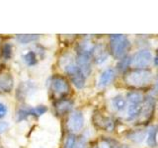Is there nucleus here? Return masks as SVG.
I'll return each instance as SVG.
<instances>
[{"instance_id": "2eb2a0df", "label": "nucleus", "mask_w": 158, "mask_h": 148, "mask_svg": "<svg viewBox=\"0 0 158 148\" xmlns=\"http://www.w3.org/2000/svg\"><path fill=\"white\" fill-rule=\"evenodd\" d=\"M157 136H158V125H150L147 128L146 136H145V142L148 147L150 148L157 147L158 145Z\"/></svg>"}, {"instance_id": "20e7f679", "label": "nucleus", "mask_w": 158, "mask_h": 148, "mask_svg": "<svg viewBox=\"0 0 158 148\" xmlns=\"http://www.w3.org/2000/svg\"><path fill=\"white\" fill-rule=\"evenodd\" d=\"M49 90L52 93V96L56 97L58 100L68 95L70 92V86L66 78L61 75H53L49 79Z\"/></svg>"}, {"instance_id": "9d476101", "label": "nucleus", "mask_w": 158, "mask_h": 148, "mask_svg": "<svg viewBox=\"0 0 158 148\" xmlns=\"http://www.w3.org/2000/svg\"><path fill=\"white\" fill-rule=\"evenodd\" d=\"M48 112V107L47 106H37L35 108H22L17 112L16 117H17V121H22L26 120L29 117H39L43 115H44Z\"/></svg>"}, {"instance_id": "4be33fe9", "label": "nucleus", "mask_w": 158, "mask_h": 148, "mask_svg": "<svg viewBox=\"0 0 158 148\" xmlns=\"http://www.w3.org/2000/svg\"><path fill=\"white\" fill-rule=\"evenodd\" d=\"M96 146L97 148H116L117 142L108 137H103Z\"/></svg>"}, {"instance_id": "b1692460", "label": "nucleus", "mask_w": 158, "mask_h": 148, "mask_svg": "<svg viewBox=\"0 0 158 148\" xmlns=\"http://www.w3.org/2000/svg\"><path fill=\"white\" fill-rule=\"evenodd\" d=\"M12 51H13V47L9 43H6L2 47V56L5 59H9L12 56Z\"/></svg>"}, {"instance_id": "7ed1b4c3", "label": "nucleus", "mask_w": 158, "mask_h": 148, "mask_svg": "<svg viewBox=\"0 0 158 148\" xmlns=\"http://www.w3.org/2000/svg\"><path fill=\"white\" fill-rule=\"evenodd\" d=\"M127 121H136L141 113L144 96L139 91L133 90L127 94Z\"/></svg>"}, {"instance_id": "cd10ccee", "label": "nucleus", "mask_w": 158, "mask_h": 148, "mask_svg": "<svg viewBox=\"0 0 158 148\" xmlns=\"http://www.w3.org/2000/svg\"><path fill=\"white\" fill-rule=\"evenodd\" d=\"M153 92L158 94V77L154 82V86H153Z\"/></svg>"}, {"instance_id": "dca6fc26", "label": "nucleus", "mask_w": 158, "mask_h": 148, "mask_svg": "<svg viewBox=\"0 0 158 148\" xmlns=\"http://www.w3.org/2000/svg\"><path fill=\"white\" fill-rule=\"evenodd\" d=\"M14 87V79L11 74L5 73L0 75V90L3 92L10 93Z\"/></svg>"}, {"instance_id": "423d86ee", "label": "nucleus", "mask_w": 158, "mask_h": 148, "mask_svg": "<svg viewBox=\"0 0 158 148\" xmlns=\"http://www.w3.org/2000/svg\"><path fill=\"white\" fill-rule=\"evenodd\" d=\"M152 60V52L148 48H141L131 56V67H132V69H146Z\"/></svg>"}, {"instance_id": "4468645a", "label": "nucleus", "mask_w": 158, "mask_h": 148, "mask_svg": "<svg viewBox=\"0 0 158 148\" xmlns=\"http://www.w3.org/2000/svg\"><path fill=\"white\" fill-rule=\"evenodd\" d=\"M116 78V70L114 68H107L102 73L98 80V86L100 88H105L109 86Z\"/></svg>"}, {"instance_id": "7c9ffc66", "label": "nucleus", "mask_w": 158, "mask_h": 148, "mask_svg": "<svg viewBox=\"0 0 158 148\" xmlns=\"http://www.w3.org/2000/svg\"><path fill=\"white\" fill-rule=\"evenodd\" d=\"M93 148H97V146H94V147H93Z\"/></svg>"}, {"instance_id": "f03ea898", "label": "nucleus", "mask_w": 158, "mask_h": 148, "mask_svg": "<svg viewBox=\"0 0 158 148\" xmlns=\"http://www.w3.org/2000/svg\"><path fill=\"white\" fill-rule=\"evenodd\" d=\"M131 47L130 39L126 35L116 34L110 35V41H109V53L111 56L120 60L121 58L127 56V52Z\"/></svg>"}, {"instance_id": "c756f323", "label": "nucleus", "mask_w": 158, "mask_h": 148, "mask_svg": "<svg viewBox=\"0 0 158 148\" xmlns=\"http://www.w3.org/2000/svg\"><path fill=\"white\" fill-rule=\"evenodd\" d=\"M116 148H131L130 146H127L126 144H121V145H117Z\"/></svg>"}, {"instance_id": "f257e3e1", "label": "nucleus", "mask_w": 158, "mask_h": 148, "mask_svg": "<svg viewBox=\"0 0 158 148\" xmlns=\"http://www.w3.org/2000/svg\"><path fill=\"white\" fill-rule=\"evenodd\" d=\"M153 75L150 69H131L123 74L126 85L133 89H142L152 82Z\"/></svg>"}, {"instance_id": "6ab92c4d", "label": "nucleus", "mask_w": 158, "mask_h": 148, "mask_svg": "<svg viewBox=\"0 0 158 148\" xmlns=\"http://www.w3.org/2000/svg\"><path fill=\"white\" fill-rule=\"evenodd\" d=\"M39 39V35L36 34H22V35H17L16 39L17 42L22 43V44H27L30 43L36 42Z\"/></svg>"}, {"instance_id": "0eeeda50", "label": "nucleus", "mask_w": 158, "mask_h": 148, "mask_svg": "<svg viewBox=\"0 0 158 148\" xmlns=\"http://www.w3.org/2000/svg\"><path fill=\"white\" fill-rule=\"evenodd\" d=\"M92 122L94 126L98 128V130H105L108 132H112L115 130V126H116L115 121H114L111 117L105 116L104 113H102L99 111L94 112L93 117H92Z\"/></svg>"}, {"instance_id": "393cba45", "label": "nucleus", "mask_w": 158, "mask_h": 148, "mask_svg": "<svg viewBox=\"0 0 158 148\" xmlns=\"http://www.w3.org/2000/svg\"><path fill=\"white\" fill-rule=\"evenodd\" d=\"M75 135L70 133V134H68L66 139H65V142H64V146L63 148H72L73 145H74V142H75Z\"/></svg>"}, {"instance_id": "c85d7f7f", "label": "nucleus", "mask_w": 158, "mask_h": 148, "mask_svg": "<svg viewBox=\"0 0 158 148\" xmlns=\"http://www.w3.org/2000/svg\"><path fill=\"white\" fill-rule=\"evenodd\" d=\"M153 62H154V64L158 67V49H157V51H156V54H155L154 58H153Z\"/></svg>"}, {"instance_id": "aec40b11", "label": "nucleus", "mask_w": 158, "mask_h": 148, "mask_svg": "<svg viewBox=\"0 0 158 148\" xmlns=\"http://www.w3.org/2000/svg\"><path fill=\"white\" fill-rule=\"evenodd\" d=\"M131 56H126L125 57L121 58L117 64L118 71L126 73L128 70V68L131 67Z\"/></svg>"}, {"instance_id": "f8f14e48", "label": "nucleus", "mask_w": 158, "mask_h": 148, "mask_svg": "<svg viewBox=\"0 0 158 148\" xmlns=\"http://www.w3.org/2000/svg\"><path fill=\"white\" fill-rule=\"evenodd\" d=\"M92 59L96 64H102L109 57V51L104 44H95L91 53Z\"/></svg>"}, {"instance_id": "9b49d317", "label": "nucleus", "mask_w": 158, "mask_h": 148, "mask_svg": "<svg viewBox=\"0 0 158 148\" xmlns=\"http://www.w3.org/2000/svg\"><path fill=\"white\" fill-rule=\"evenodd\" d=\"M75 64L85 77H88L92 72V56L89 53L77 52Z\"/></svg>"}, {"instance_id": "39448f33", "label": "nucleus", "mask_w": 158, "mask_h": 148, "mask_svg": "<svg viewBox=\"0 0 158 148\" xmlns=\"http://www.w3.org/2000/svg\"><path fill=\"white\" fill-rule=\"evenodd\" d=\"M155 107H156V101L151 95H146L144 96L142 103V109L141 113L139 115V117L137 118L136 121L139 125H146L148 123L154 115L155 112Z\"/></svg>"}, {"instance_id": "bb28decb", "label": "nucleus", "mask_w": 158, "mask_h": 148, "mask_svg": "<svg viewBox=\"0 0 158 148\" xmlns=\"http://www.w3.org/2000/svg\"><path fill=\"white\" fill-rule=\"evenodd\" d=\"M7 127H8V125H7V123H5V122H0V132L4 131Z\"/></svg>"}, {"instance_id": "a211bd4d", "label": "nucleus", "mask_w": 158, "mask_h": 148, "mask_svg": "<svg viewBox=\"0 0 158 148\" xmlns=\"http://www.w3.org/2000/svg\"><path fill=\"white\" fill-rule=\"evenodd\" d=\"M145 136H146V131L143 130H131L127 134V137L128 139L133 141L135 143H140L143 140H145Z\"/></svg>"}, {"instance_id": "6e6552de", "label": "nucleus", "mask_w": 158, "mask_h": 148, "mask_svg": "<svg viewBox=\"0 0 158 148\" xmlns=\"http://www.w3.org/2000/svg\"><path fill=\"white\" fill-rule=\"evenodd\" d=\"M64 71H65V73L70 77L71 82L77 89H82L85 86L86 77L81 73V71L78 69L75 63L69 62L68 64H66V65L64 66Z\"/></svg>"}, {"instance_id": "5701e85b", "label": "nucleus", "mask_w": 158, "mask_h": 148, "mask_svg": "<svg viewBox=\"0 0 158 148\" xmlns=\"http://www.w3.org/2000/svg\"><path fill=\"white\" fill-rule=\"evenodd\" d=\"M72 148H88L87 138L84 135L79 136L75 139V142H74V145Z\"/></svg>"}, {"instance_id": "a878e982", "label": "nucleus", "mask_w": 158, "mask_h": 148, "mask_svg": "<svg viewBox=\"0 0 158 148\" xmlns=\"http://www.w3.org/2000/svg\"><path fill=\"white\" fill-rule=\"evenodd\" d=\"M7 113V107L6 105H4L3 103L0 102V120L3 118Z\"/></svg>"}, {"instance_id": "1a4fd4ad", "label": "nucleus", "mask_w": 158, "mask_h": 148, "mask_svg": "<svg viewBox=\"0 0 158 148\" xmlns=\"http://www.w3.org/2000/svg\"><path fill=\"white\" fill-rule=\"evenodd\" d=\"M84 126V117L81 111H73L69 113L66 127L70 133L80 131Z\"/></svg>"}, {"instance_id": "412c9836", "label": "nucleus", "mask_w": 158, "mask_h": 148, "mask_svg": "<svg viewBox=\"0 0 158 148\" xmlns=\"http://www.w3.org/2000/svg\"><path fill=\"white\" fill-rule=\"evenodd\" d=\"M24 60L27 63V65L29 66H35L38 63V57L36 52H34L33 51H28L24 56Z\"/></svg>"}, {"instance_id": "ddd939ff", "label": "nucleus", "mask_w": 158, "mask_h": 148, "mask_svg": "<svg viewBox=\"0 0 158 148\" xmlns=\"http://www.w3.org/2000/svg\"><path fill=\"white\" fill-rule=\"evenodd\" d=\"M53 107L57 116H64L71 112L73 108V102L70 99H66V98L58 99V100L54 102Z\"/></svg>"}, {"instance_id": "f3484780", "label": "nucleus", "mask_w": 158, "mask_h": 148, "mask_svg": "<svg viewBox=\"0 0 158 148\" xmlns=\"http://www.w3.org/2000/svg\"><path fill=\"white\" fill-rule=\"evenodd\" d=\"M112 105L117 112H123L127 109V99L118 94L112 99Z\"/></svg>"}]
</instances>
